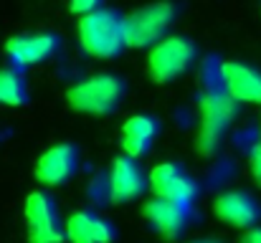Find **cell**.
<instances>
[{"label": "cell", "mask_w": 261, "mask_h": 243, "mask_svg": "<svg viewBox=\"0 0 261 243\" xmlns=\"http://www.w3.org/2000/svg\"><path fill=\"white\" fill-rule=\"evenodd\" d=\"M239 106L241 104L233 96H228L218 84L200 91V96H198V129L193 137V147L200 157H213L221 150L223 137L228 134L231 124L239 117Z\"/></svg>", "instance_id": "6da1fadb"}, {"label": "cell", "mask_w": 261, "mask_h": 243, "mask_svg": "<svg viewBox=\"0 0 261 243\" xmlns=\"http://www.w3.org/2000/svg\"><path fill=\"white\" fill-rule=\"evenodd\" d=\"M76 36L82 51L91 59H117L127 48L122 33V13L104 5L79 15Z\"/></svg>", "instance_id": "7a4b0ae2"}, {"label": "cell", "mask_w": 261, "mask_h": 243, "mask_svg": "<svg viewBox=\"0 0 261 243\" xmlns=\"http://www.w3.org/2000/svg\"><path fill=\"white\" fill-rule=\"evenodd\" d=\"M124 91H127V84L122 76L99 71V74H91V76H84L76 84H71L66 89V104L79 114L107 117L119 109Z\"/></svg>", "instance_id": "3957f363"}, {"label": "cell", "mask_w": 261, "mask_h": 243, "mask_svg": "<svg viewBox=\"0 0 261 243\" xmlns=\"http://www.w3.org/2000/svg\"><path fill=\"white\" fill-rule=\"evenodd\" d=\"M175 18H177V5L170 0H155L147 5L135 8L132 13L122 15V33H124V46L127 48H150L155 41L170 33Z\"/></svg>", "instance_id": "277c9868"}, {"label": "cell", "mask_w": 261, "mask_h": 243, "mask_svg": "<svg viewBox=\"0 0 261 243\" xmlns=\"http://www.w3.org/2000/svg\"><path fill=\"white\" fill-rule=\"evenodd\" d=\"M198 61V46L188 36L168 33L147 48V74L155 84H170L188 74Z\"/></svg>", "instance_id": "5b68a950"}, {"label": "cell", "mask_w": 261, "mask_h": 243, "mask_svg": "<svg viewBox=\"0 0 261 243\" xmlns=\"http://www.w3.org/2000/svg\"><path fill=\"white\" fill-rule=\"evenodd\" d=\"M23 221H25V238L28 243H66L64 238V221L59 215L56 198L41 187L25 195L23 203Z\"/></svg>", "instance_id": "8992f818"}, {"label": "cell", "mask_w": 261, "mask_h": 243, "mask_svg": "<svg viewBox=\"0 0 261 243\" xmlns=\"http://www.w3.org/2000/svg\"><path fill=\"white\" fill-rule=\"evenodd\" d=\"M147 190L158 198H168L182 205H193L200 195L198 180L180 165L173 160L158 162L150 172H147Z\"/></svg>", "instance_id": "52a82bcc"}, {"label": "cell", "mask_w": 261, "mask_h": 243, "mask_svg": "<svg viewBox=\"0 0 261 243\" xmlns=\"http://www.w3.org/2000/svg\"><path fill=\"white\" fill-rule=\"evenodd\" d=\"M104 190H107L109 203H114V205H127V203L137 200L147 190V175H145L140 160H135L124 152L112 157L107 175H104Z\"/></svg>", "instance_id": "ba28073f"}, {"label": "cell", "mask_w": 261, "mask_h": 243, "mask_svg": "<svg viewBox=\"0 0 261 243\" xmlns=\"http://www.w3.org/2000/svg\"><path fill=\"white\" fill-rule=\"evenodd\" d=\"M61 48L59 33L51 31H36V33H18L5 41V56L10 66L15 69H31L41 66L48 59H54Z\"/></svg>", "instance_id": "9c48e42d"}, {"label": "cell", "mask_w": 261, "mask_h": 243, "mask_svg": "<svg viewBox=\"0 0 261 243\" xmlns=\"http://www.w3.org/2000/svg\"><path fill=\"white\" fill-rule=\"evenodd\" d=\"M79 162H82V157H79V147L76 145L59 142V145H54V147H48V150H43L38 155V160L33 165V177L46 190L61 187L71 177H76Z\"/></svg>", "instance_id": "30bf717a"}, {"label": "cell", "mask_w": 261, "mask_h": 243, "mask_svg": "<svg viewBox=\"0 0 261 243\" xmlns=\"http://www.w3.org/2000/svg\"><path fill=\"white\" fill-rule=\"evenodd\" d=\"M190 215H193V205H182V203H175V200H168V198H158V195H152L142 205L145 223L165 241L182 238V233L190 226Z\"/></svg>", "instance_id": "8fae6325"}, {"label": "cell", "mask_w": 261, "mask_h": 243, "mask_svg": "<svg viewBox=\"0 0 261 243\" xmlns=\"http://www.w3.org/2000/svg\"><path fill=\"white\" fill-rule=\"evenodd\" d=\"M218 86L233 96L239 104H259L261 106V69L246 64V61H221L218 69Z\"/></svg>", "instance_id": "7c38bea8"}, {"label": "cell", "mask_w": 261, "mask_h": 243, "mask_svg": "<svg viewBox=\"0 0 261 243\" xmlns=\"http://www.w3.org/2000/svg\"><path fill=\"white\" fill-rule=\"evenodd\" d=\"M213 215L236 231H246L254 223L261 221V203L256 195H251L249 190H223L221 195H216L213 200Z\"/></svg>", "instance_id": "4fadbf2b"}, {"label": "cell", "mask_w": 261, "mask_h": 243, "mask_svg": "<svg viewBox=\"0 0 261 243\" xmlns=\"http://www.w3.org/2000/svg\"><path fill=\"white\" fill-rule=\"evenodd\" d=\"M66 243H112L117 238V228L109 218L91 208H79L64 221Z\"/></svg>", "instance_id": "5bb4252c"}, {"label": "cell", "mask_w": 261, "mask_h": 243, "mask_svg": "<svg viewBox=\"0 0 261 243\" xmlns=\"http://www.w3.org/2000/svg\"><path fill=\"white\" fill-rule=\"evenodd\" d=\"M158 132H160L158 117H152L147 112L127 117L122 122V132H119L122 152L135 157V160H142L145 155H150V150H152V145L158 140Z\"/></svg>", "instance_id": "9a60e30c"}, {"label": "cell", "mask_w": 261, "mask_h": 243, "mask_svg": "<svg viewBox=\"0 0 261 243\" xmlns=\"http://www.w3.org/2000/svg\"><path fill=\"white\" fill-rule=\"evenodd\" d=\"M28 81L23 69L3 66L0 69V106H25L28 104Z\"/></svg>", "instance_id": "2e32d148"}, {"label": "cell", "mask_w": 261, "mask_h": 243, "mask_svg": "<svg viewBox=\"0 0 261 243\" xmlns=\"http://www.w3.org/2000/svg\"><path fill=\"white\" fill-rule=\"evenodd\" d=\"M249 172H251L254 182L261 187V145L259 142L254 145V150H251V155H249Z\"/></svg>", "instance_id": "e0dca14e"}, {"label": "cell", "mask_w": 261, "mask_h": 243, "mask_svg": "<svg viewBox=\"0 0 261 243\" xmlns=\"http://www.w3.org/2000/svg\"><path fill=\"white\" fill-rule=\"evenodd\" d=\"M99 5H104V0H69V10L74 15H84V13L99 8Z\"/></svg>", "instance_id": "ac0fdd59"}, {"label": "cell", "mask_w": 261, "mask_h": 243, "mask_svg": "<svg viewBox=\"0 0 261 243\" xmlns=\"http://www.w3.org/2000/svg\"><path fill=\"white\" fill-rule=\"evenodd\" d=\"M241 243H261V221L259 223H254L251 228H246V231H244Z\"/></svg>", "instance_id": "d6986e66"}, {"label": "cell", "mask_w": 261, "mask_h": 243, "mask_svg": "<svg viewBox=\"0 0 261 243\" xmlns=\"http://www.w3.org/2000/svg\"><path fill=\"white\" fill-rule=\"evenodd\" d=\"M190 243H218V241H211V238H198V241H190Z\"/></svg>", "instance_id": "ffe728a7"}, {"label": "cell", "mask_w": 261, "mask_h": 243, "mask_svg": "<svg viewBox=\"0 0 261 243\" xmlns=\"http://www.w3.org/2000/svg\"><path fill=\"white\" fill-rule=\"evenodd\" d=\"M259 145H261V129H259Z\"/></svg>", "instance_id": "44dd1931"}]
</instances>
